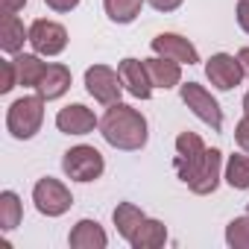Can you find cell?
<instances>
[{
  "mask_svg": "<svg viewBox=\"0 0 249 249\" xmlns=\"http://www.w3.org/2000/svg\"><path fill=\"white\" fill-rule=\"evenodd\" d=\"M150 6L159 9V12H173V9L182 6V0H150Z\"/></svg>",
  "mask_w": 249,
  "mask_h": 249,
  "instance_id": "obj_29",
  "label": "cell"
},
{
  "mask_svg": "<svg viewBox=\"0 0 249 249\" xmlns=\"http://www.w3.org/2000/svg\"><path fill=\"white\" fill-rule=\"evenodd\" d=\"M234 141L240 144V150L243 153H249V111L240 117V123H237V129H234Z\"/></svg>",
  "mask_w": 249,
  "mask_h": 249,
  "instance_id": "obj_26",
  "label": "cell"
},
{
  "mask_svg": "<svg viewBox=\"0 0 249 249\" xmlns=\"http://www.w3.org/2000/svg\"><path fill=\"white\" fill-rule=\"evenodd\" d=\"M97 126H100L97 114H94L88 106H82V103L65 106V108H59V114H56V129L65 132V135H88V132H94Z\"/></svg>",
  "mask_w": 249,
  "mask_h": 249,
  "instance_id": "obj_10",
  "label": "cell"
},
{
  "mask_svg": "<svg viewBox=\"0 0 249 249\" xmlns=\"http://www.w3.org/2000/svg\"><path fill=\"white\" fill-rule=\"evenodd\" d=\"M21 217H24L21 196L15 191H3V194H0V229L12 231L15 226H21Z\"/></svg>",
  "mask_w": 249,
  "mask_h": 249,
  "instance_id": "obj_21",
  "label": "cell"
},
{
  "mask_svg": "<svg viewBox=\"0 0 249 249\" xmlns=\"http://www.w3.org/2000/svg\"><path fill=\"white\" fill-rule=\"evenodd\" d=\"M0 3H3V15H18L27 6V0H0Z\"/></svg>",
  "mask_w": 249,
  "mask_h": 249,
  "instance_id": "obj_30",
  "label": "cell"
},
{
  "mask_svg": "<svg viewBox=\"0 0 249 249\" xmlns=\"http://www.w3.org/2000/svg\"><path fill=\"white\" fill-rule=\"evenodd\" d=\"M12 62H15V71H18V85H27V88H36L41 73L47 71V65L38 59V53L36 56L33 53H18Z\"/></svg>",
  "mask_w": 249,
  "mask_h": 249,
  "instance_id": "obj_20",
  "label": "cell"
},
{
  "mask_svg": "<svg viewBox=\"0 0 249 249\" xmlns=\"http://www.w3.org/2000/svg\"><path fill=\"white\" fill-rule=\"evenodd\" d=\"M85 91L103 103V106H114L120 103V94H123V79L117 71H111L108 65H91L85 71Z\"/></svg>",
  "mask_w": 249,
  "mask_h": 249,
  "instance_id": "obj_6",
  "label": "cell"
},
{
  "mask_svg": "<svg viewBox=\"0 0 249 249\" xmlns=\"http://www.w3.org/2000/svg\"><path fill=\"white\" fill-rule=\"evenodd\" d=\"M246 208H249V202H246Z\"/></svg>",
  "mask_w": 249,
  "mask_h": 249,
  "instance_id": "obj_33",
  "label": "cell"
},
{
  "mask_svg": "<svg viewBox=\"0 0 249 249\" xmlns=\"http://www.w3.org/2000/svg\"><path fill=\"white\" fill-rule=\"evenodd\" d=\"M226 243L231 249H249V217H234L226 226Z\"/></svg>",
  "mask_w": 249,
  "mask_h": 249,
  "instance_id": "obj_24",
  "label": "cell"
},
{
  "mask_svg": "<svg viewBox=\"0 0 249 249\" xmlns=\"http://www.w3.org/2000/svg\"><path fill=\"white\" fill-rule=\"evenodd\" d=\"M237 24L243 33H249V0H237Z\"/></svg>",
  "mask_w": 249,
  "mask_h": 249,
  "instance_id": "obj_27",
  "label": "cell"
},
{
  "mask_svg": "<svg viewBox=\"0 0 249 249\" xmlns=\"http://www.w3.org/2000/svg\"><path fill=\"white\" fill-rule=\"evenodd\" d=\"M100 132H103L106 144H111L114 150H123V153L141 150L150 138L147 117L138 108L123 106V103H114L106 108V114L100 117Z\"/></svg>",
  "mask_w": 249,
  "mask_h": 249,
  "instance_id": "obj_1",
  "label": "cell"
},
{
  "mask_svg": "<svg viewBox=\"0 0 249 249\" xmlns=\"http://www.w3.org/2000/svg\"><path fill=\"white\" fill-rule=\"evenodd\" d=\"M68 88H71V71L65 65H47V71L36 85V94H41L44 100H59Z\"/></svg>",
  "mask_w": 249,
  "mask_h": 249,
  "instance_id": "obj_16",
  "label": "cell"
},
{
  "mask_svg": "<svg viewBox=\"0 0 249 249\" xmlns=\"http://www.w3.org/2000/svg\"><path fill=\"white\" fill-rule=\"evenodd\" d=\"M147 220V214L138 208V205H132V202H120L117 208H114V226H117V234L120 237H126V240H132V234L138 231V226Z\"/></svg>",
  "mask_w": 249,
  "mask_h": 249,
  "instance_id": "obj_19",
  "label": "cell"
},
{
  "mask_svg": "<svg viewBox=\"0 0 249 249\" xmlns=\"http://www.w3.org/2000/svg\"><path fill=\"white\" fill-rule=\"evenodd\" d=\"M237 59H240V65H243V73L249 76V47H243V50L237 53Z\"/></svg>",
  "mask_w": 249,
  "mask_h": 249,
  "instance_id": "obj_31",
  "label": "cell"
},
{
  "mask_svg": "<svg viewBox=\"0 0 249 249\" xmlns=\"http://www.w3.org/2000/svg\"><path fill=\"white\" fill-rule=\"evenodd\" d=\"M62 170L68 179L73 182H94L103 176L106 170V161L100 156L97 147H88V144H79V147H71L62 159Z\"/></svg>",
  "mask_w": 249,
  "mask_h": 249,
  "instance_id": "obj_3",
  "label": "cell"
},
{
  "mask_svg": "<svg viewBox=\"0 0 249 249\" xmlns=\"http://www.w3.org/2000/svg\"><path fill=\"white\" fill-rule=\"evenodd\" d=\"M18 85V71H15V62H3V85H0V94H9L12 88Z\"/></svg>",
  "mask_w": 249,
  "mask_h": 249,
  "instance_id": "obj_25",
  "label": "cell"
},
{
  "mask_svg": "<svg viewBox=\"0 0 249 249\" xmlns=\"http://www.w3.org/2000/svg\"><path fill=\"white\" fill-rule=\"evenodd\" d=\"M226 182L234 191H246L249 188V156L246 153H234L226 161Z\"/></svg>",
  "mask_w": 249,
  "mask_h": 249,
  "instance_id": "obj_23",
  "label": "cell"
},
{
  "mask_svg": "<svg viewBox=\"0 0 249 249\" xmlns=\"http://www.w3.org/2000/svg\"><path fill=\"white\" fill-rule=\"evenodd\" d=\"M220 167H223V153H220V150H208L205 164L196 170V176L188 182V188H191L194 194H199V196L214 194L217 185H220Z\"/></svg>",
  "mask_w": 249,
  "mask_h": 249,
  "instance_id": "obj_13",
  "label": "cell"
},
{
  "mask_svg": "<svg viewBox=\"0 0 249 249\" xmlns=\"http://www.w3.org/2000/svg\"><path fill=\"white\" fill-rule=\"evenodd\" d=\"M164 240H167V226L161 220H150L147 217L138 226V231L132 234L129 246H135V249H159V246H164Z\"/></svg>",
  "mask_w": 249,
  "mask_h": 249,
  "instance_id": "obj_18",
  "label": "cell"
},
{
  "mask_svg": "<svg viewBox=\"0 0 249 249\" xmlns=\"http://www.w3.org/2000/svg\"><path fill=\"white\" fill-rule=\"evenodd\" d=\"M179 91H182V103H185L202 123H208L214 132L223 129V108H220V103L211 97V91H205L199 82H185V85H179Z\"/></svg>",
  "mask_w": 249,
  "mask_h": 249,
  "instance_id": "obj_5",
  "label": "cell"
},
{
  "mask_svg": "<svg viewBox=\"0 0 249 249\" xmlns=\"http://www.w3.org/2000/svg\"><path fill=\"white\" fill-rule=\"evenodd\" d=\"M147 65V73H150V82L153 88H176L182 82V65L167 59V56H153V59H144Z\"/></svg>",
  "mask_w": 249,
  "mask_h": 249,
  "instance_id": "obj_14",
  "label": "cell"
},
{
  "mask_svg": "<svg viewBox=\"0 0 249 249\" xmlns=\"http://www.w3.org/2000/svg\"><path fill=\"white\" fill-rule=\"evenodd\" d=\"M205 156H208V147L202 144V138L196 135V132H182L179 138H176V159H173V167H176V173H179V179L188 185L194 176H196V170L205 164Z\"/></svg>",
  "mask_w": 249,
  "mask_h": 249,
  "instance_id": "obj_4",
  "label": "cell"
},
{
  "mask_svg": "<svg viewBox=\"0 0 249 249\" xmlns=\"http://www.w3.org/2000/svg\"><path fill=\"white\" fill-rule=\"evenodd\" d=\"M30 44L38 56H59L68 47V30L56 21L38 18L30 27Z\"/></svg>",
  "mask_w": 249,
  "mask_h": 249,
  "instance_id": "obj_8",
  "label": "cell"
},
{
  "mask_svg": "<svg viewBox=\"0 0 249 249\" xmlns=\"http://www.w3.org/2000/svg\"><path fill=\"white\" fill-rule=\"evenodd\" d=\"M205 76H208V82H211L214 88L231 91V88L240 85V79H243L246 73H243V65H240L237 56H231V53H214V56L205 62Z\"/></svg>",
  "mask_w": 249,
  "mask_h": 249,
  "instance_id": "obj_9",
  "label": "cell"
},
{
  "mask_svg": "<svg viewBox=\"0 0 249 249\" xmlns=\"http://www.w3.org/2000/svg\"><path fill=\"white\" fill-rule=\"evenodd\" d=\"M243 108L249 111V91H246V97H243Z\"/></svg>",
  "mask_w": 249,
  "mask_h": 249,
  "instance_id": "obj_32",
  "label": "cell"
},
{
  "mask_svg": "<svg viewBox=\"0 0 249 249\" xmlns=\"http://www.w3.org/2000/svg\"><path fill=\"white\" fill-rule=\"evenodd\" d=\"M41 120H44V97L33 94V97H21L9 106L6 111V129L12 138L18 141H30L38 129H41Z\"/></svg>",
  "mask_w": 249,
  "mask_h": 249,
  "instance_id": "obj_2",
  "label": "cell"
},
{
  "mask_svg": "<svg viewBox=\"0 0 249 249\" xmlns=\"http://www.w3.org/2000/svg\"><path fill=\"white\" fill-rule=\"evenodd\" d=\"M24 41H30V30H24L18 15H3V24H0V50L18 56L24 50Z\"/></svg>",
  "mask_w": 249,
  "mask_h": 249,
  "instance_id": "obj_17",
  "label": "cell"
},
{
  "mask_svg": "<svg viewBox=\"0 0 249 249\" xmlns=\"http://www.w3.org/2000/svg\"><path fill=\"white\" fill-rule=\"evenodd\" d=\"M117 73L123 79V88H126L132 97H138V100H150L153 97V82H150L147 65L141 59H123L117 65Z\"/></svg>",
  "mask_w": 249,
  "mask_h": 249,
  "instance_id": "obj_12",
  "label": "cell"
},
{
  "mask_svg": "<svg viewBox=\"0 0 249 249\" xmlns=\"http://www.w3.org/2000/svg\"><path fill=\"white\" fill-rule=\"evenodd\" d=\"M44 3L53 9V12H71L79 6V0H44Z\"/></svg>",
  "mask_w": 249,
  "mask_h": 249,
  "instance_id": "obj_28",
  "label": "cell"
},
{
  "mask_svg": "<svg viewBox=\"0 0 249 249\" xmlns=\"http://www.w3.org/2000/svg\"><path fill=\"white\" fill-rule=\"evenodd\" d=\"M68 243H71L73 249H106L108 237H106V231H103V226H100L97 220H79V223L71 229Z\"/></svg>",
  "mask_w": 249,
  "mask_h": 249,
  "instance_id": "obj_15",
  "label": "cell"
},
{
  "mask_svg": "<svg viewBox=\"0 0 249 249\" xmlns=\"http://www.w3.org/2000/svg\"><path fill=\"white\" fill-rule=\"evenodd\" d=\"M150 47H153L156 56H167V59L179 62V65H196V62H199L196 47H194L185 36H176V33H159Z\"/></svg>",
  "mask_w": 249,
  "mask_h": 249,
  "instance_id": "obj_11",
  "label": "cell"
},
{
  "mask_svg": "<svg viewBox=\"0 0 249 249\" xmlns=\"http://www.w3.org/2000/svg\"><path fill=\"white\" fill-rule=\"evenodd\" d=\"M33 202H36V208H38L44 217H62V214L73 205V196H71V191H68L59 179L44 176V179H38L36 188H33Z\"/></svg>",
  "mask_w": 249,
  "mask_h": 249,
  "instance_id": "obj_7",
  "label": "cell"
},
{
  "mask_svg": "<svg viewBox=\"0 0 249 249\" xmlns=\"http://www.w3.org/2000/svg\"><path fill=\"white\" fill-rule=\"evenodd\" d=\"M103 6H106V15L114 24H132L141 15L144 0H103Z\"/></svg>",
  "mask_w": 249,
  "mask_h": 249,
  "instance_id": "obj_22",
  "label": "cell"
}]
</instances>
